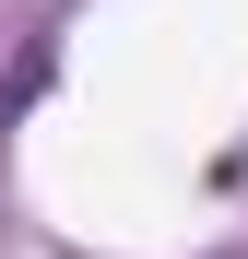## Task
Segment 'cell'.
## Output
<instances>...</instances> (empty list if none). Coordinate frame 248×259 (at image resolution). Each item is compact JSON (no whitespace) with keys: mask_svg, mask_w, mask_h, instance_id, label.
<instances>
[{"mask_svg":"<svg viewBox=\"0 0 248 259\" xmlns=\"http://www.w3.org/2000/svg\"><path fill=\"white\" fill-rule=\"evenodd\" d=\"M236 177H248V153H236Z\"/></svg>","mask_w":248,"mask_h":259,"instance_id":"obj_1","label":"cell"}]
</instances>
